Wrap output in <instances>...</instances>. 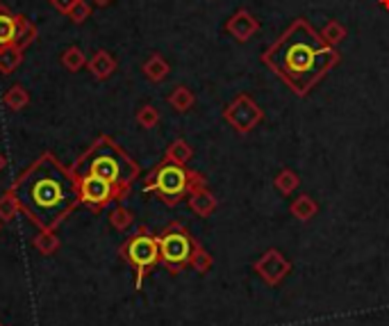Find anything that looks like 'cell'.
Returning <instances> with one entry per match:
<instances>
[{
  "label": "cell",
  "mask_w": 389,
  "mask_h": 326,
  "mask_svg": "<svg viewBox=\"0 0 389 326\" xmlns=\"http://www.w3.org/2000/svg\"><path fill=\"white\" fill-rule=\"evenodd\" d=\"M157 240H160V263L169 272L180 274L182 270H187L192 265V256L198 242L180 222L169 224L157 235Z\"/></svg>",
  "instance_id": "8992f818"
},
{
  "label": "cell",
  "mask_w": 389,
  "mask_h": 326,
  "mask_svg": "<svg viewBox=\"0 0 389 326\" xmlns=\"http://www.w3.org/2000/svg\"><path fill=\"white\" fill-rule=\"evenodd\" d=\"M137 124L142 126L144 130H151V128H155L157 124H160V110L155 108V105H151V103H146V105H142V108L137 110Z\"/></svg>",
  "instance_id": "83f0119b"
},
{
  "label": "cell",
  "mask_w": 389,
  "mask_h": 326,
  "mask_svg": "<svg viewBox=\"0 0 389 326\" xmlns=\"http://www.w3.org/2000/svg\"><path fill=\"white\" fill-rule=\"evenodd\" d=\"M169 105L176 112H180V114H185V112H189L196 105V94L192 92V89L189 87H185V85H178V87H173V92L169 94Z\"/></svg>",
  "instance_id": "ac0fdd59"
},
{
  "label": "cell",
  "mask_w": 389,
  "mask_h": 326,
  "mask_svg": "<svg viewBox=\"0 0 389 326\" xmlns=\"http://www.w3.org/2000/svg\"><path fill=\"white\" fill-rule=\"evenodd\" d=\"M73 176H101L107 183L114 185V190L119 192V199L123 201L132 190V183L137 181L142 169L135 160H132L121 146L112 140V137L101 135L87 149L85 156L76 160V165L71 167Z\"/></svg>",
  "instance_id": "3957f363"
},
{
  "label": "cell",
  "mask_w": 389,
  "mask_h": 326,
  "mask_svg": "<svg viewBox=\"0 0 389 326\" xmlns=\"http://www.w3.org/2000/svg\"><path fill=\"white\" fill-rule=\"evenodd\" d=\"M0 228H3V224H0Z\"/></svg>",
  "instance_id": "d590c367"
},
{
  "label": "cell",
  "mask_w": 389,
  "mask_h": 326,
  "mask_svg": "<svg viewBox=\"0 0 389 326\" xmlns=\"http://www.w3.org/2000/svg\"><path fill=\"white\" fill-rule=\"evenodd\" d=\"M342 62L337 48L328 46L308 19H294L285 32L262 55V64L276 78L292 89L299 99L312 94V89Z\"/></svg>",
  "instance_id": "6da1fadb"
},
{
  "label": "cell",
  "mask_w": 389,
  "mask_h": 326,
  "mask_svg": "<svg viewBox=\"0 0 389 326\" xmlns=\"http://www.w3.org/2000/svg\"><path fill=\"white\" fill-rule=\"evenodd\" d=\"M87 69L89 73L94 76L96 80H107V78H112L114 73H117L119 69V62H117V57H114L112 53H107V51H96L94 55H91V60L87 62Z\"/></svg>",
  "instance_id": "7c38bea8"
},
{
  "label": "cell",
  "mask_w": 389,
  "mask_h": 326,
  "mask_svg": "<svg viewBox=\"0 0 389 326\" xmlns=\"http://www.w3.org/2000/svg\"><path fill=\"white\" fill-rule=\"evenodd\" d=\"M0 326H3V322H0Z\"/></svg>",
  "instance_id": "e575fe53"
},
{
  "label": "cell",
  "mask_w": 389,
  "mask_h": 326,
  "mask_svg": "<svg viewBox=\"0 0 389 326\" xmlns=\"http://www.w3.org/2000/svg\"><path fill=\"white\" fill-rule=\"evenodd\" d=\"M260 30V21L248 12V10H237L230 19L226 21V32L230 37H235V42L246 44L248 39H253Z\"/></svg>",
  "instance_id": "30bf717a"
},
{
  "label": "cell",
  "mask_w": 389,
  "mask_h": 326,
  "mask_svg": "<svg viewBox=\"0 0 389 326\" xmlns=\"http://www.w3.org/2000/svg\"><path fill=\"white\" fill-rule=\"evenodd\" d=\"M223 119H226V124L233 128L235 133L248 135L264 121V110L253 101V96L237 94L235 99L226 105V110H223Z\"/></svg>",
  "instance_id": "52a82bcc"
},
{
  "label": "cell",
  "mask_w": 389,
  "mask_h": 326,
  "mask_svg": "<svg viewBox=\"0 0 389 326\" xmlns=\"http://www.w3.org/2000/svg\"><path fill=\"white\" fill-rule=\"evenodd\" d=\"M301 185V176L296 174L294 169H280V174L273 178V187L283 194V197H292V194L299 190Z\"/></svg>",
  "instance_id": "ffe728a7"
},
{
  "label": "cell",
  "mask_w": 389,
  "mask_h": 326,
  "mask_svg": "<svg viewBox=\"0 0 389 326\" xmlns=\"http://www.w3.org/2000/svg\"><path fill=\"white\" fill-rule=\"evenodd\" d=\"M142 73L148 80H151V83L160 85V83H164V80L169 78L171 67H169V62L164 60L160 53H151V55H148V60L142 64Z\"/></svg>",
  "instance_id": "4fadbf2b"
},
{
  "label": "cell",
  "mask_w": 389,
  "mask_h": 326,
  "mask_svg": "<svg viewBox=\"0 0 389 326\" xmlns=\"http://www.w3.org/2000/svg\"><path fill=\"white\" fill-rule=\"evenodd\" d=\"M10 190L39 231H55L80 203L78 181L53 153H44L23 171Z\"/></svg>",
  "instance_id": "7a4b0ae2"
},
{
  "label": "cell",
  "mask_w": 389,
  "mask_h": 326,
  "mask_svg": "<svg viewBox=\"0 0 389 326\" xmlns=\"http://www.w3.org/2000/svg\"><path fill=\"white\" fill-rule=\"evenodd\" d=\"M192 267L194 272L198 274H208L212 267H214V258L208 249L203 247V244H196V249H194V256H192Z\"/></svg>",
  "instance_id": "484cf974"
},
{
  "label": "cell",
  "mask_w": 389,
  "mask_h": 326,
  "mask_svg": "<svg viewBox=\"0 0 389 326\" xmlns=\"http://www.w3.org/2000/svg\"><path fill=\"white\" fill-rule=\"evenodd\" d=\"M21 203L16 199V194L12 190H7L3 197H0V224H10L12 219L19 215Z\"/></svg>",
  "instance_id": "d4e9b609"
},
{
  "label": "cell",
  "mask_w": 389,
  "mask_h": 326,
  "mask_svg": "<svg viewBox=\"0 0 389 326\" xmlns=\"http://www.w3.org/2000/svg\"><path fill=\"white\" fill-rule=\"evenodd\" d=\"M253 272L260 276V279L276 288V285L283 283L289 272H292V260H289L283 251L278 249H267L264 254L253 263Z\"/></svg>",
  "instance_id": "9c48e42d"
},
{
  "label": "cell",
  "mask_w": 389,
  "mask_h": 326,
  "mask_svg": "<svg viewBox=\"0 0 389 326\" xmlns=\"http://www.w3.org/2000/svg\"><path fill=\"white\" fill-rule=\"evenodd\" d=\"M192 158H194V149L189 146V142L182 140V137L176 142H171L167 146V153H164V160H169L173 165H180V167H187L189 162H192Z\"/></svg>",
  "instance_id": "e0dca14e"
},
{
  "label": "cell",
  "mask_w": 389,
  "mask_h": 326,
  "mask_svg": "<svg viewBox=\"0 0 389 326\" xmlns=\"http://www.w3.org/2000/svg\"><path fill=\"white\" fill-rule=\"evenodd\" d=\"M32 247H35L41 256H53L60 251V238L55 235V231H41L35 240H32Z\"/></svg>",
  "instance_id": "cb8c5ba5"
},
{
  "label": "cell",
  "mask_w": 389,
  "mask_h": 326,
  "mask_svg": "<svg viewBox=\"0 0 389 326\" xmlns=\"http://www.w3.org/2000/svg\"><path fill=\"white\" fill-rule=\"evenodd\" d=\"M16 42V14L0 5V46Z\"/></svg>",
  "instance_id": "44dd1931"
},
{
  "label": "cell",
  "mask_w": 389,
  "mask_h": 326,
  "mask_svg": "<svg viewBox=\"0 0 389 326\" xmlns=\"http://www.w3.org/2000/svg\"><path fill=\"white\" fill-rule=\"evenodd\" d=\"M203 183H208V178L203 174H198V171L173 165L169 160H162L160 165L146 176L144 192H153L157 194V199H160L164 206L176 208L180 201H185L189 197V192H192L194 187Z\"/></svg>",
  "instance_id": "277c9868"
},
{
  "label": "cell",
  "mask_w": 389,
  "mask_h": 326,
  "mask_svg": "<svg viewBox=\"0 0 389 326\" xmlns=\"http://www.w3.org/2000/svg\"><path fill=\"white\" fill-rule=\"evenodd\" d=\"M121 258L132 265L137 279L135 288L139 290L148 274H151L157 265H160V240L157 235L148 231L146 226H139L135 235L121 244Z\"/></svg>",
  "instance_id": "5b68a950"
},
{
  "label": "cell",
  "mask_w": 389,
  "mask_h": 326,
  "mask_svg": "<svg viewBox=\"0 0 389 326\" xmlns=\"http://www.w3.org/2000/svg\"><path fill=\"white\" fill-rule=\"evenodd\" d=\"M319 35H321V39H324V42H326L328 46L337 48V46L346 39V35H349V32H346V26H344L342 21L330 19V21L326 23V26L319 30Z\"/></svg>",
  "instance_id": "7402d4cb"
},
{
  "label": "cell",
  "mask_w": 389,
  "mask_h": 326,
  "mask_svg": "<svg viewBox=\"0 0 389 326\" xmlns=\"http://www.w3.org/2000/svg\"><path fill=\"white\" fill-rule=\"evenodd\" d=\"M28 103H30V94H28V89L23 87V85H12V87L5 92V96H3V105H5V108L10 110V112H21V110H26Z\"/></svg>",
  "instance_id": "d6986e66"
},
{
  "label": "cell",
  "mask_w": 389,
  "mask_h": 326,
  "mask_svg": "<svg viewBox=\"0 0 389 326\" xmlns=\"http://www.w3.org/2000/svg\"><path fill=\"white\" fill-rule=\"evenodd\" d=\"M62 67L71 73H78L80 69L87 67V55L80 46H69L62 53Z\"/></svg>",
  "instance_id": "603a6c76"
},
{
  "label": "cell",
  "mask_w": 389,
  "mask_h": 326,
  "mask_svg": "<svg viewBox=\"0 0 389 326\" xmlns=\"http://www.w3.org/2000/svg\"><path fill=\"white\" fill-rule=\"evenodd\" d=\"M78 181V192H80V203L87 206L94 213H101L103 208H107L114 201L119 199V192L114 190V185H110L101 176L87 174V176H76Z\"/></svg>",
  "instance_id": "ba28073f"
},
{
  "label": "cell",
  "mask_w": 389,
  "mask_h": 326,
  "mask_svg": "<svg viewBox=\"0 0 389 326\" xmlns=\"http://www.w3.org/2000/svg\"><path fill=\"white\" fill-rule=\"evenodd\" d=\"M378 5L383 7V10H387V12H389V0H378Z\"/></svg>",
  "instance_id": "1f68e13d"
},
{
  "label": "cell",
  "mask_w": 389,
  "mask_h": 326,
  "mask_svg": "<svg viewBox=\"0 0 389 326\" xmlns=\"http://www.w3.org/2000/svg\"><path fill=\"white\" fill-rule=\"evenodd\" d=\"M5 165H7V160H5V156H3V153H0V171L5 169Z\"/></svg>",
  "instance_id": "d6a6232c"
},
{
  "label": "cell",
  "mask_w": 389,
  "mask_h": 326,
  "mask_svg": "<svg viewBox=\"0 0 389 326\" xmlns=\"http://www.w3.org/2000/svg\"><path fill=\"white\" fill-rule=\"evenodd\" d=\"M110 224H112V228H117V231H128V228L135 224V215L130 213V210L126 208V206H119L112 210L110 213Z\"/></svg>",
  "instance_id": "4316f807"
},
{
  "label": "cell",
  "mask_w": 389,
  "mask_h": 326,
  "mask_svg": "<svg viewBox=\"0 0 389 326\" xmlns=\"http://www.w3.org/2000/svg\"><path fill=\"white\" fill-rule=\"evenodd\" d=\"M37 35H39V30L35 23H32L28 16L16 14V42L14 44L19 46L21 51H26L30 44L37 42Z\"/></svg>",
  "instance_id": "9a60e30c"
},
{
  "label": "cell",
  "mask_w": 389,
  "mask_h": 326,
  "mask_svg": "<svg viewBox=\"0 0 389 326\" xmlns=\"http://www.w3.org/2000/svg\"><path fill=\"white\" fill-rule=\"evenodd\" d=\"M73 3H76V0H51V5H53L60 14H69V10L73 7Z\"/></svg>",
  "instance_id": "f546056e"
},
{
  "label": "cell",
  "mask_w": 389,
  "mask_h": 326,
  "mask_svg": "<svg viewBox=\"0 0 389 326\" xmlns=\"http://www.w3.org/2000/svg\"><path fill=\"white\" fill-rule=\"evenodd\" d=\"M317 213H319V203L310 194H301L299 199L289 203V215L299 219V222H310V219L317 217Z\"/></svg>",
  "instance_id": "5bb4252c"
},
{
  "label": "cell",
  "mask_w": 389,
  "mask_h": 326,
  "mask_svg": "<svg viewBox=\"0 0 389 326\" xmlns=\"http://www.w3.org/2000/svg\"><path fill=\"white\" fill-rule=\"evenodd\" d=\"M187 203H189V208H192V213L198 215L201 219L212 217L214 213H217V208H219V201H217V197H214V194L210 192L208 183L194 187V190L189 192Z\"/></svg>",
  "instance_id": "8fae6325"
},
{
  "label": "cell",
  "mask_w": 389,
  "mask_h": 326,
  "mask_svg": "<svg viewBox=\"0 0 389 326\" xmlns=\"http://www.w3.org/2000/svg\"><path fill=\"white\" fill-rule=\"evenodd\" d=\"M91 3H94V5H98V7H107V5L112 3V0H91Z\"/></svg>",
  "instance_id": "4dcf8cb0"
},
{
  "label": "cell",
  "mask_w": 389,
  "mask_h": 326,
  "mask_svg": "<svg viewBox=\"0 0 389 326\" xmlns=\"http://www.w3.org/2000/svg\"><path fill=\"white\" fill-rule=\"evenodd\" d=\"M71 19V23H76V26H82L87 19H91V5L89 0H76L73 3V7L69 10V14H66Z\"/></svg>",
  "instance_id": "f1b7e54d"
},
{
  "label": "cell",
  "mask_w": 389,
  "mask_h": 326,
  "mask_svg": "<svg viewBox=\"0 0 389 326\" xmlns=\"http://www.w3.org/2000/svg\"><path fill=\"white\" fill-rule=\"evenodd\" d=\"M0 5H3V0H0Z\"/></svg>",
  "instance_id": "836d02e7"
},
{
  "label": "cell",
  "mask_w": 389,
  "mask_h": 326,
  "mask_svg": "<svg viewBox=\"0 0 389 326\" xmlns=\"http://www.w3.org/2000/svg\"><path fill=\"white\" fill-rule=\"evenodd\" d=\"M23 64V51L16 44L0 46V73L12 76V73Z\"/></svg>",
  "instance_id": "2e32d148"
}]
</instances>
